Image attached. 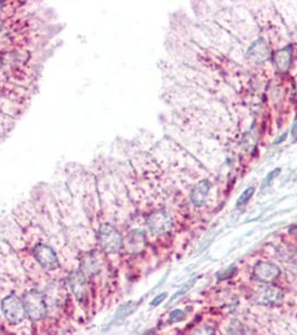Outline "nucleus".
<instances>
[{
  "instance_id": "nucleus-1",
  "label": "nucleus",
  "mask_w": 297,
  "mask_h": 335,
  "mask_svg": "<svg viewBox=\"0 0 297 335\" xmlns=\"http://www.w3.org/2000/svg\"><path fill=\"white\" fill-rule=\"evenodd\" d=\"M97 241L103 251L109 254H116L123 246V239L121 233L110 223H104L97 231Z\"/></svg>"
},
{
  "instance_id": "nucleus-2",
  "label": "nucleus",
  "mask_w": 297,
  "mask_h": 335,
  "mask_svg": "<svg viewBox=\"0 0 297 335\" xmlns=\"http://www.w3.org/2000/svg\"><path fill=\"white\" fill-rule=\"evenodd\" d=\"M24 305L27 314L31 320L39 321L46 316L47 306L44 295L37 291H29L24 295Z\"/></svg>"
},
{
  "instance_id": "nucleus-3",
  "label": "nucleus",
  "mask_w": 297,
  "mask_h": 335,
  "mask_svg": "<svg viewBox=\"0 0 297 335\" xmlns=\"http://www.w3.org/2000/svg\"><path fill=\"white\" fill-rule=\"evenodd\" d=\"M3 313L10 324H19L26 317V310L23 300L18 296L9 295L3 301Z\"/></svg>"
},
{
  "instance_id": "nucleus-4",
  "label": "nucleus",
  "mask_w": 297,
  "mask_h": 335,
  "mask_svg": "<svg viewBox=\"0 0 297 335\" xmlns=\"http://www.w3.org/2000/svg\"><path fill=\"white\" fill-rule=\"evenodd\" d=\"M146 225L152 233L163 235L172 228V219L167 211L158 210L147 217Z\"/></svg>"
},
{
  "instance_id": "nucleus-5",
  "label": "nucleus",
  "mask_w": 297,
  "mask_h": 335,
  "mask_svg": "<svg viewBox=\"0 0 297 335\" xmlns=\"http://www.w3.org/2000/svg\"><path fill=\"white\" fill-rule=\"evenodd\" d=\"M35 259L42 268L53 270L58 267V259L54 249L45 244H38L34 248Z\"/></svg>"
},
{
  "instance_id": "nucleus-6",
  "label": "nucleus",
  "mask_w": 297,
  "mask_h": 335,
  "mask_svg": "<svg viewBox=\"0 0 297 335\" xmlns=\"http://www.w3.org/2000/svg\"><path fill=\"white\" fill-rule=\"evenodd\" d=\"M68 285H70L73 294L75 295L78 302L85 303L88 297V285L86 275L83 272H73L68 276Z\"/></svg>"
},
{
  "instance_id": "nucleus-7",
  "label": "nucleus",
  "mask_w": 297,
  "mask_h": 335,
  "mask_svg": "<svg viewBox=\"0 0 297 335\" xmlns=\"http://www.w3.org/2000/svg\"><path fill=\"white\" fill-rule=\"evenodd\" d=\"M283 291L273 285L263 286L254 294V301L261 305H273L283 299Z\"/></svg>"
},
{
  "instance_id": "nucleus-8",
  "label": "nucleus",
  "mask_w": 297,
  "mask_h": 335,
  "mask_svg": "<svg viewBox=\"0 0 297 335\" xmlns=\"http://www.w3.org/2000/svg\"><path fill=\"white\" fill-rule=\"evenodd\" d=\"M254 278L262 281L265 284H269L274 281L280 275V269L277 265L267 263V262H259L255 265L254 267Z\"/></svg>"
},
{
  "instance_id": "nucleus-9",
  "label": "nucleus",
  "mask_w": 297,
  "mask_h": 335,
  "mask_svg": "<svg viewBox=\"0 0 297 335\" xmlns=\"http://www.w3.org/2000/svg\"><path fill=\"white\" fill-rule=\"evenodd\" d=\"M146 245L145 233L142 230H133L126 236L124 246L127 253L131 255H137L143 252Z\"/></svg>"
},
{
  "instance_id": "nucleus-10",
  "label": "nucleus",
  "mask_w": 297,
  "mask_h": 335,
  "mask_svg": "<svg viewBox=\"0 0 297 335\" xmlns=\"http://www.w3.org/2000/svg\"><path fill=\"white\" fill-rule=\"evenodd\" d=\"M269 55H270V51L267 42L264 39H258L249 47L246 57L248 60L253 61L254 63L259 64L267 61L269 58Z\"/></svg>"
},
{
  "instance_id": "nucleus-11",
  "label": "nucleus",
  "mask_w": 297,
  "mask_h": 335,
  "mask_svg": "<svg viewBox=\"0 0 297 335\" xmlns=\"http://www.w3.org/2000/svg\"><path fill=\"white\" fill-rule=\"evenodd\" d=\"M291 56H293V47L290 45L285 49L279 50L275 53L274 62L277 70L282 73L287 72L291 64Z\"/></svg>"
},
{
  "instance_id": "nucleus-12",
  "label": "nucleus",
  "mask_w": 297,
  "mask_h": 335,
  "mask_svg": "<svg viewBox=\"0 0 297 335\" xmlns=\"http://www.w3.org/2000/svg\"><path fill=\"white\" fill-rule=\"evenodd\" d=\"M211 184L208 180H203L192 189L191 193V201L194 206H203L206 203L207 197L209 195Z\"/></svg>"
},
{
  "instance_id": "nucleus-13",
  "label": "nucleus",
  "mask_w": 297,
  "mask_h": 335,
  "mask_svg": "<svg viewBox=\"0 0 297 335\" xmlns=\"http://www.w3.org/2000/svg\"><path fill=\"white\" fill-rule=\"evenodd\" d=\"M44 295V294H42ZM45 302L49 305H60L64 299V289L61 286L52 285L46 290V295H44Z\"/></svg>"
},
{
  "instance_id": "nucleus-14",
  "label": "nucleus",
  "mask_w": 297,
  "mask_h": 335,
  "mask_svg": "<svg viewBox=\"0 0 297 335\" xmlns=\"http://www.w3.org/2000/svg\"><path fill=\"white\" fill-rule=\"evenodd\" d=\"M82 267H83L82 272L85 275H93V274H97L101 267V264L96 257L92 256V255H88V256L83 260Z\"/></svg>"
},
{
  "instance_id": "nucleus-15",
  "label": "nucleus",
  "mask_w": 297,
  "mask_h": 335,
  "mask_svg": "<svg viewBox=\"0 0 297 335\" xmlns=\"http://www.w3.org/2000/svg\"><path fill=\"white\" fill-rule=\"evenodd\" d=\"M254 193H255V189H254L253 187L247 188V189H246L245 191H243V193L240 195L239 198H238L236 206H237V207H240V206H242V205L247 204L248 201H249V199L252 198V196L254 195Z\"/></svg>"
},
{
  "instance_id": "nucleus-16",
  "label": "nucleus",
  "mask_w": 297,
  "mask_h": 335,
  "mask_svg": "<svg viewBox=\"0 0 297 335\" xmlns=\"http://www.w3.org/2000/svg\"><path fill=\"white\" fill-rule=\"evenodd\" d=\"M229 334L230 335H247L245 327H243L242 324L238 323V322H233L230 327H229Z\"/></svg>"
},
{
  "instance_id": "nucleus-17",
  "label": "nucleus",
  "mask_w": 297,
  "mask_h": 335,
  "mask_svg": "<svg viewBox=\"0 0 297 335\" xmlns=\"http://www.w3.org/2000/svg\"><path fill=\"white\" fill-rule=\"evenodd\" d=\"M131 305H132V303H126L124 306H122L118 311V313H116L115 320H119V318H123L126 315H129L130 313L133 311V307H132Z\"/></svg>"
},
{
  "instance_id": "nucleus-18",
  "label": "nucleus",
  "mask_w": 297,
  "mask_h": 335,
  "mask_svg": "<svg viewBox=\"0 0 297 335\" xmlns=\"http://www.w3.org/2000/svg\"><path fill=\"white\" fill-rule=\"evenodd\" d=\"M279 172H280V169L277 168V169H275L274 171H272L270 173H268L267 177L265 178V180H264V183H263V185H262V189H265L266 187H268V185H269L270 183H272L273 180H274L276 177H277V174H278Z\"/></svg>"
},
{
  "instance_id": "nucleus-19",
  "label": "nucleus",
  "mask_w": 297,
  "mask_h": 335,
  "mask_svg": "<svg viewBox=\"0 0 297 335\" xmlns=\"http://www.w3.org/2000/svg\"><path fill=\"white\" fill-rule=\"evenodd\" d=\"M185 317V313L184 311H181V310H176V311H173L171 314H170V322H180V321H182L183 318Z\"/></svg>"
},
{
  "instance_id": "nucleus-20",
  "label": "nucleus",
  "mask_w": 297,
  "mask_h": 335,
  "mask_svg": "<svg viewBox=\"0 0 297 335\" xmlns=\"http://www.w3.org/2000/svg\"><path fill=\"white\" fill-rule=\"evenodd\" d=\"M214 334H215L214 328L209 326H203L198 328L197 331H194L192 335H214Z\"/></svg>"
},
{
  "instance_id": "nucleus-21",
  "label": "nucleus",
  "mask_w": 297,
  "mask_h": 335,
  "mask_svg": "<svg viewBox=\"0 0 297 335\" xmlns=\"http://www.w3.org/2000/svg\"><path fill=\"white\" fill-rule=\"evenodd\" d=\"M166 297H167V294H166V293H164V294H160V295L157 296L156 299L151 302V304H150V305H151V306H158L159 304H160V303L163 302V300L166 299Z\"/></svg>"
},
{
  "instance_id": "nucleus-22",
  "label": "nucleus",
  "mask_w": 297,
  "mask_h": 335,
  "mask_svg": "<svg viewBox=\"0 0 297 335\" xmlns=\"http://www.w3.org/2000/svg\"><path fill=\"white\" fill-rule=\"evenodd\" d=\"M295 231H297V226L290 228V232H295Z\"/></svg>"
},
{
  "instance_id": "nucleus-23",
  "label": "nucleus",
  "mask_w": 297,
  "mask_h": 335,
  "mask_svg": "<svg viewBox=\"0 0 297 335\" xmlns=\"http://www.w3.org/2000/svg\"><path fill=\"white\" fill-rule=\"evenodd\" d=\"M2 27H3V21L0 20V28H2Z\"/></svg>"
},
{
  "instance_id": "nucleus-24",
  "label": "nucleus",
  "mask_w": 297,
  "mask_h": 335,
  "mask_svg": "<svg viewBox=\"0 0 297 335\" xmlns=\"http://www.w3.org/2000/svg\"><path fill=\"white\" fill-rule=\"evenodd\" d=\"M295 264H296V266H297V257H296V259H295Z\"/></svg>"
},
{
  "instance_id": "nucleus-25",
  "label": "nucleus",
  "mask_w": 297,
  "mask_h": 335,
  "mask_svg": "<svg viewBox=\"0 0 297 335\" xmlns=\"http://www.w3.org/2000/svg\"><path fill=\"white\" fill-rule=\"evenodd\" d=\"M0 5H2V3H0Z\"/></svg>"
}]
</instances>
